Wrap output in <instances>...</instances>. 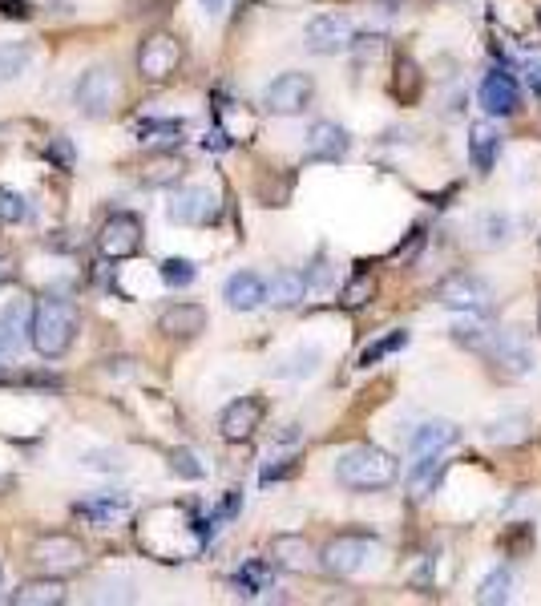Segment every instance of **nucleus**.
<instances>
[{"label": "nucleus", "instance_id": "nucleus-1", "mask_svg": "<svg viewBox=\"0 0 541 606\" xmlns=\"http://www.w3.org/2000/svg\"><path fill=\"white\" fill-rule=\"evenodd\" d=\"M73 336H77V312H73V303L69 299H41L37 308H33V348L45 356V360H57L73 348Z\"/></svg>", "mask_w": 541, "mask_h": 606}, {"label": "nucleus", "instance_id": "nucleus-2", "mask_svg": "<svg viewBox=\"0 0 541 606\" xmlns=\"http://www.w3.org/2000/svg\"><path fill=\"white\" fill-rule=\"evenodd\" d=\"M396 477H400L396 457H392V453H384V449H376V445L348 449V453L336 461V481H340V485H348V489H360V493L388 489Z\"/></svg>", "mask_w": 541, "mask_h": 606}, {"label": "nucleus", "instance_id": "nucleus-3", "mask_svg": "<svg viewBox=\"0 0 541 606\" xmlns=\"http://www.w3.org/2000/svg\"><path fill=\"white\" fill-rule=\"evenodd\" d=\"M73 101H77V110H81L85 118H105V114L114 110V101H118V73H114L110 65H93V69L77 81Z\"/></svg>", "mask_w": 541, "mask_h": 606}, {"label": "nucleus", "instance_id": "nucleus-4", "mask_svg": "<svg viewBox=\"0 0 541 606\" xmlns=\"http://www.w3.org/2000/svg\"><path fill=\"white\" fill-rule=\"evenodd\" d=\"M315 85L307 73H279L267 89H263V106L279 118H291V114H303L307 110V101H311Z\"/></svg>", "mask_w": 541, "mask_h": 606}, {"label": "nucleus", "instance_id": "nucleus-5", "mask_svg": "<svg viewBox=\"0 0 541 606\" xmlns=\"http://www.w3.org/2000/svg\"><path fill=\"white\" fill-rule=\"evenodd\" d=\"M166 215H170V223L202 227V223H210L214 215H219V198H214V190H206V186H178L166 202Z\"/></svg>", "mask_w": 541, "mask_h": 606}, {"label": "nucleus", "instance_id": "nucleus-6", "mask_svg": "<svg viewBox=\"0 0 541 606\" xmlns=\"http://www.w3.org/2000/svg\"><path fill=\"white\" fill-rule=\"evenodd\" d=\"M356 45V29L348 17L340 13H323L307 25V49L319 53V57H336V53H348Z\"/></svg>", "mask_w": 541, "mask_h": 606}, {"label": "nucleus", "instance_id": "nucleus-7", "mask_svg": "<svg viewBox=\"0 0 541 606\" xmlns=\"http://www.w3.org/2000/svg\"><path fill=\"white\" fill-rule=\"evenodd\" d=\"M437 299L445 303V308H453V312H485L489 299H493V287H489V279L465 271V275H449L437 287Z\"/></svg>", "mask_w": 541, "mask_h": 606}, {"label": "nucleus", "instance_id": "nucleus-8", "mask_svg": "<svg viewBox=\"0 0 541 606\" xmlns=\"http://www.w3.org/2000/svg\"><path fill=\"white\" fill-rule=\"evenodd\" d=\"M97 251L105 259H130L142 251V219L138 215H110L97 235Z\"/></svg>", "mask_w": 541, "mask_h": 606}, {"label": "nucleus", "instance_id": "nucleus-9", "mask_svg": "<svg viewBox=\"0 0 541 606\" xmlns=\"http://www.w3.org/2000/svg\"><path fill=\"white\" fill-rule=\"evenodd\" d=\"M493 368L497 376L505 380H525L533 372V348H529V336L525 332H497L493 340Z\"/></svg>", "mask_w": 541, "mask_h": 606}, {"label": "nucleus", "instance_id": "nucleus-10", "mask_svg": "<svg viewBox=\"0 0 541 606\" xmlns=\"http://www.w3.org/2000/svg\"><path fill=\"white\" fill-rule=\"evenodd\" d=\"M477 101H481L485 114L509 118V114H517V106H521V89H517V81H513L505 69H489V73L481 77V85H477Z\"/></svg>", "mask_w": 541, "mask_h": 606}, {"label": "nucleus", "instance_id": "nucleus-11", "mask_svg": "<svg viewBox=\"0 0 541 606\" xmlns=\"http://www.w3.org/2000/svg\"><path fill=\"white\" fill-rule=\"evenodd\" d=\"M372 554H376V538L344 534V538L328 542V550H323V570L328 574H356V570H364V562Z\"/></svg>", "mask_w": 541, "mask_h": 606}, {"label": "nucleus", "instance_id": "nucleus-12", "mask_svg": "<svg viewBox=\"0 0 541 606\" xmlns=\"http://www.w3.org/2000/svg\"><path fill=\"white\" fill-rule=\"evenodd\" d=\"M259 421H263V400H259V396H239V400H231L227 409H223L219 433H223L227 441H247V437L259 429Z\"/></svg>", "mask_w": 541, "mask_h": 606}, {"label": "nucleus", "instance_id": "nucleus-13", "mask_svg": "<svg viewBox=\"0 0 541 606\" xmlns=\"http://www.w3.org/2000/svg\"><path fill=\"white\" fill-rule=\"evenodd\" d=\"M178 61H182V53H178V41H174V37H166V33L150 37V41L142 45V53H138V65H142V73H146L150 81H162V77H170V73L178 69Z\"/></svg>", "mask_w": 541, "mask_h": 606}, {"label": "nucleus", "instance_id": "nucleus-14", "mask_svg": "<svg viewBox=\"0 0 541 606\" xmlns=\"http://www.w3.org/2000/svg\"><path fill=\"white\" fill-rule=\"evenodd\" d=\"M457 437H461V429H457L453 421H428V425H420V429L412 433L408 453H412L416 461H420V457H441L445 449L457 445Z\"/></svg>", "mask_w": 541, "mask_h": 606}, {"label": "nucleus", "instance_id": "nucleus-15", "mask_svg": "<svg viewBox=\"0 0 541 606\" xmlns=\"http://www.w3.org/2000/svg\"><path fill=\"white\" fill-rule=\"evenodd\" d=\"M223 299L231 303L235 312H255L259 303H267V283H263L255 271H235V275L223 283Z\"/></svg>", "mask_w": 541, "mask_h": 606}, {"label": "nucleus", "instance_id": "nucleus-16", "mask_svg": "<svg viewBox=\"0 0 541 606\" xmlns=\"http://www.w3.org/2000/svg\"><path fill=\"white\" fill-rule=\"evenodd\" d=\"M449 332H453V340L461 348H473V352H489L493 340H497V328H493V320L485 312H465L461 320H453Z\"/></svg>", "mask_w": 541, "mask_h": 606}, {"label": "nucleus", "instance_id": "nucleus-17", "mask_svg": "<svg viewBox=\"0 0 541 606\" xmlns=\"http://www.w3.org/2000/svg\"><path fill=\"white\" fill-rule=\"evenodd\" d=\"M25 336H33V316H29V308L25 303H9L5 312H0V356H17L21 352V344H25Z\"/></svg>", "mask_w": 541, "mask_h": 606}, {"label": "nucleus", "instance_id": "nucleus-18", "mask_svg": "<svg viewBox=\"0 0 541 606\" xmlns=\"http://www.w3.org/2000/svg\"><path fill=\"white\" fill-rule=\"evenodd\" d=\"M348 146H352V138H348V130L336 126V122H315V126L307 130V154H311V158H344Z\"/></svg>", "mask_w": 541, "mask_h": 606}, {"label": "nucleus", "instance_id": "nucleus-19", "mask_svg": "<svg viewBox=\"0 0 541 606\" xmlns=\"http://www.w3.org/2000/svg\"><path fill=\"white\" fill-rule=\"evenodd\" d=\"M158 328H162L166 336L190 340V336H198V332L206 328V312L198 308V303H174V308H166V312L158 316Z\"/></svg>", "mask_w": 541, "mask_h": 606}, {"label": "nucleus", "instance_id": "nucleus-20", "mask_svg": "<svg viewBox=\"0 0 541 606\" xmlns=\"http://www.w3.org/2000/svg\"><path fill=\"white\" fill-rule=\"evenodd\" d=\"M126 514H130V497L126 493H97V497L77 505V518H85L93 526H110V522H118Z\"/></svg>", "mask_w": 541, "mask_h": 606}, {"label": "nucleus", "instance_id": "nucleus-21", "mask_svg": "<svg viewBox=\"0 0 541 606\" xmlns=\"http://www.w3.org/2000/svg\"><path fill=\"white\" fill-rule=\"evenodd\" d=\"M497 154H501V134H497V126H493V122H477V126L469 130V162H473L481 174H489V170L497 166Z\"/></svg>", "mask_w": 541, "mask_h": 606}, {"label": "nucleus", "instance_id": "nucleus-22", "mask_svg": "<svg viewBox=\"0 0 541 606\" xmlns=\"http://www.w3.org/2000/svg\"><path fill=\"white\" fill-rule=\"evenodd\" d=\"M303 295H307V275L299 271H279L267 283V303H275V308H295Z\"/></svg>", "mask_w": 541, "mask_h": 606}, {"label": "nucleus", "instance_id": "nucleus-23", "mask_svg": "<svg viewBox=\"0 0 541 606\" xmlns=\"http://www.w3.org/2000/svg\"><path fill=\"white\" fill-rule=\"evenodd\" d=\"M441 477H445V461L441 457H420L412 465V473H408V493L416 501H424V497H432V489L441 485Z\"/></svg>", "mask_w": 541, "mask_h": 606}, {"label": "nucleus", "instance_id": "nucleus-24", "mask_svg": "<svg viewBox=\"0 0 541 606\" xmlns=\"http://www.w3.org/2000/svg\"><path fill=\"white\" fill-rule=\"evenodd\" d=\"M231 586H235V594H243V598H259L263 590H271V566H267L263 558H251V562H243V566L235 570Z\"/></svg>", "mask_w": 541, "mask_h": 606}, {"label": "nucleus", "instance_id": "nucleus-25", "mask_svg": "<svg viewBox=\"0 0 541 606\" xmlns=\"http://www.w3.org/2000/svg\"><path fill=\"white\" fill-rule=\"evenodd\" d=\"M529 437V417L525 413H505V417H493L485 425V441L489 445H517Z\"/></svg>", "mask_w": 541, "mask_h": 606}, {"label": "nucleus", "instance_id": "nucleus-26", "mask_svg": "<svg viewBox=\"0 0 541 606\" xmlns=\"http://www.w3.org/2000/svg\"><path fill=\"white\" fill-rule=\"evenodd\" d=\"M271 562L283 566V570H307L311 566V546L303 538H295V534H283L271 546Z\"/></svg>", "mask_w": 541, "mask_h": 606}, {"label": "nucleus", "instance_id": "nucleus-27", "mask_svg": "<svg viewBox=\"0 0 541 606\" xmlns=\"http://www.w3.org/2000/svg\"><path fill=\"white\" fill-rule=\"evenodd\" d=\"M17 606H57L65 602V582L57 578H45V582H25L17 594H13Z\"/></svg>", "mask_w": 541, "mask_h": 606}, {"label": "nucleus", "instance_id": "nucleus-28", "mask_svg": "<svg viewBox=\"0 0 541 606\" xmlns=\"http://www.w3.org/2000/svg\"><path fill=\"white\" fill-rule=\"evenodd\" d=\"M37 562H45V566H81V546L77 542H69V538H45L41 546H37Z\"/></svg>", "mask_w": 541, "mask_h": 606}, {"label": "nucleus", "instance_id": "nucleus-29", "mask_svg": "<svg viewBox=\"0 0 541 606\" xmlns=\"http://www.w3.org/2000/svg\"><path fill=\"white\" fill-rule=\"evenodd\" d=\"M33 61V49L25 41H5L0 45V81H17Z\"/></svg>", "mask_w": 541, "mask_h": 606}, {"label": "nucleus", "instance_id": "nucleus-30", "mask_svg": "<svg viewBox=\"0 0 541 606\" xmlns=\"http://www.w3.org/2000/svg\"><path fill=\"white\" fill-rule=\"evenodd\" d=\"M134 134H138V142H166V146H178L182 142V122H174V118H142L138 126H134Z\"/></svg>", "mask_w": 541, "mask_h": 606}, {"label": "nucleus", "instance_id": "nucleus-31", "mask_svg": "<svg viewBox=\"0 0 541 606\" xmlns=\"http://www.w3.org/2000/svg\"><path fill=\"white\" fill-rule=\"evenodd\" d=\"M509 598H513V574H509L505 566H497V570L481 582L477 602H485V606H501V602H509Z\"/></svg>", "mask_w": 541, "mask_h": 606}, {"label": "nucleus", "instance_id": "nucleus-32", "mask_svg": "<svg viewBox=\"0 0 541 606\" xmlns=\"http://www.w3.org/2000/svg\"><path fill=\"white\" fill-rule=\"evenodd\" d=\"M408 344V332L404 328H396V332H388L384 340H372L364 352H360V368H372V364H380L384 356H392V352H400Z\"/></svg>", "mask_w": 541, "mask_h": 606}, {"label": "nucleus", "instance_id": "nucleus-33", "mask_svg": "<svg viewBox=\"0 0 541 606\" xmlns=\"http://www.w3.org/2000/svg\"><path fill=\"white\" fill-rule=\"evenodd\" d=\"M178 174H182V162L170 158V154H162V158H154V162L142 170V182H146V186H166V182H174Z\"/></svg>", "mask_w": 541, "mask_h": 606}, {"label": "nucleus", "instance_id": "nucleus-34", "mask_svg": "<svg viewBox=\"0 0 541 606\" xmlns=\"http://www.w3.org/2000/svg\"><path fill=\"white\" fill-rule=\"evenodd\" d=\"M158 275H162V283H166V287H190L198 271H194V263H190V259L174 255V259H166V263L158 267Z\"/></svg>", "mask_w": 541, "mask_h": 606}, {"label": "nucleus", "instance_id": "nucleus-35", "mask_svg": "<svg viewBox=\"0 0 541 606\" xmlns=\"http://www.w3.org/2000/svg\"><path fill=\"white\" fill-rule=\"evenodd\" d=\"M170 469H174L178 477H186V481L206 477V465H202V461H198V453H194V449H186V445L170 453Z\"/></svg>", "mask_w": 541, "mask_h": 606}, {"label": "nucleus", "instance_id": "nucleus-36", "mask_svg": "<svg viewBox=\"0 0 541 606\" xmlns=\"http://www.w3.org/2000/svg\"><path fill=\"white\" fill-rule=\"evenodd\" d=\"M372 295H376V279H372V275H356V279L344 287L340 303H344V308H364Z\"/></svg>", "mask_w": 541, "mask_h": 606}, {"label": "nucleus", "instance_id": "nucleus-37", "mask_svg": "<svg viewBox=\"0 0 541 606\" xmlns=\"http://www.w3.org/2000/svg\"><path fill=\"white\" fill-rule=\"evenodd\" d=\"M509 231H513L509 215H485V219H481V235H485L481 243H485V247H501V243L509 239Z\"/></svg>", "mask_w": 541, "mask_h": 606}, {"label": "nucleus", "instance_id": "nucleus-38", "mask_svg": "<svg viewBox=\"0 0 541 606\" xmlns=\"http://www.w3.org/2000/svg\"><path fill=\"white\" fill-rule=\"evenodd\" d=\"M319 368V352L315 348H307V352H295L283 368H275V376H311Z\"/></svg>", "mask_w": 541, "mask_h": 606}, {"label": "nucleus", "instance_id": "nucleus-39", "mask_svg": "<svg viewBox=\"0 0 541 606\" xmlns=\"http://www.w3.org/2000/svg\"><path fill=\"white\" fill-rule=\"evenodd\" d=\"M0 219H5V223H21L25 219V198L17 190H0Z\"/></svg>", "mask_w": 541, "mask_h": 606}, {"label": "nucleus", "instance_id": "nucleus-40", "mask_svg": "<svg viewBox=\"0 0 541 606\" xmlns=\"http://www.w3.org/2000/svg\"><path fill=\"white\" fill-rule=\"evenodd\" d=\"M49 158H53V162H57V166H65V170H69V166H73V162H77V158H73V150H69V142H65V138H53V142H49Z\"/></svg>", "mask_w": 541, "mask_h": 606}, {"label": "nucleus", "instance_id": "nucleus-41", "mask_svg": "<svg viewBox=\"0 0 541 606\" xmlns=\"http://www.w3.org/2000/svg\"><path fill=\"white\" fill-rule=\"evenodd\" d=\"M307 287H311V291H328V287H332V267H328V263H315V271L307 275Z\"/></svg>", "mask_w": 541, "mask_h": 606}, {"label": "nucleus", "instance_id": "nucleus-42", "mask_svg": "<svg viewBox=\"0 0 541 606\" xmlns=\"http://www.w3.org/2000/svg\"><path fill=\"white\" fill-rule=\"evenodd\" d=\"M0 17L25 21V17H33V9H29V0H0Z\"/></svg>", "mask_w": 541, "mask_h": 606}, {"label": "nucleus", "instance_id": "nucleus-43", "mask_svg": "<svg viewBox=\"0 0 541 606\" xmlns=\"http://www.w3.org/2000/svg\"><path fill=\"white\" fill-rule=\"evenodd\" d=\"M295 465H299V461H283V465H267V469L259 473V481H263V485H271V481H279V477H291V473H295Z\"/></svg>", "mask_w": 541, "mask_h": 606}, {"label": "nucleus", "instance_id": "nucleus-44", "mask_svg": "<svg viewBox=\"0 0 541 606\" xmlns=\"http://www.w3.org/2000/svg\"><path fill=\"white\" fill-rule=\"evenodd\" d=\"M198 5H202V13H206V17H214V21H219V17H227L231 0H198Z\"/></svg>", "mask_w": 541, "mask_h": 606}, {"label": "nucleus", "instance_id": "nucleus-45", "mask_svg": "<svg viewBox=\"0 0 541 606\" xmlns=\"http://www.w3.org/2000/svg\"><path fill=\"white\" fill-rule=\"evenodd\" d=\"M525 81H529V89L541 97V61H525Z\"/></svg>", "mask_w": 541, "mask_h": 606}, {"label": "nucleus", "instance_id": "nucleus-46", "mask_svg": "<svg viewBox=\"0 0 541 606\" xmlns=\"http://www.w3.org/2000/svg\"><path fill=\"white\" fill-rule=\"evenodd\" d=\"M206 146H210V150H227L231 142H227V134H223V130H214V134L206 138Z\"/></svg>", "mask_w": 541, "mask_h": 606}, {"label": "nucleus", "instance_id": "nucleus-47", "mask_svg": "<svg viewBox=\"0 0 541 606\" xmlns=\"http://www.w3.org/2000/svg\"><path fill=\"white\" fill-rule=\"evenodd\" d=\"M537 324H541V312H537Z\"/></svg>", "mask_w": 541, "mask_h": 606}]
</instances>
